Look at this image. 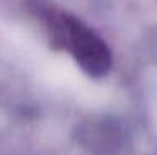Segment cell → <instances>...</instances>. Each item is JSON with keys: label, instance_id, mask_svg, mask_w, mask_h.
<instances>
[{"label": "cell", "instance_id": "obj_1", "mask_svg": "<svg viewBox=\"0 0 157 155\" xmlns=\"http://www.w3.org/2000/svg\"><path fill=\"white\" fill-rule=\"evenodd\" d=\"M32 12L45 22L54 45L69 50L85 73L100 79L109 72L112 64L109 47L85 24L65 12H55L54 5L42 0H33Z\"/></svg>", "mask_w": 157, "mask_h": 155}]
</instances>
